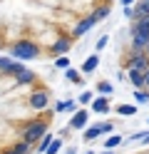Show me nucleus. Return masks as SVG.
I'll return each instance as SVG.
<instances>
[{
  "label": "nucleus",
  "instance_id": "13",
  "mask_svg": "<svg viewBox=\"0 0 149 154\" xmlns=\"http://www.w3.org/2000/svg\"><path fill=\"white\" fill-rule=\"evenodd\" d=\"M142 17H149V3H144V0L134 8V20H142Z\"/></svg>",
  "mask_w": 149,
  "mask_h": 154
},
{
  "label": "nucleus",
  "instance_id": "30",
  "mask_svg": "<svg viewBox=\"0 0 149 154\" xmlns=\"http://www.w3.org/2000/svg\"><path fill=\"white\" fill-rule=\"evenodd\" d=\"M55 109H57V112H65V109H67V102H57Z\"/></svg>",
  "mask_w": 149,
  "mask_h": 154
},
{
  "label": "nucleus",
  "instance_id": "26",
  "mask_svg": "<svg viewBox=\"0 0 149 154\" xmlns=\"http://www.w3.org/2000/svg\"><path fill=\"white\" fill-rule=\"evenodd\" d=\"M57 67H60V70H67V67H70V57H60V60H57Z\"/></svg>",
  "mask_w": 149,
  "mask_h": 154
},
{
  "label": "nucleus",
  "instance_id": "27",
  "mask_svg": "<svg viewBox=\"0 0 149 154\" xmlns=\"http://www.w3.org/2000/svg\"><path fill=\"white\" fill-rule=\"evenodd\" d=\"M95 47H97V50H104V47H107V35H104V37H99V42H97Z\"/></svg>",
  "mask_w": 149,
  "mask_h": 154
},
{
  "label": "nucleus",
  "instance_id": "18",
  "mask_svg": "<svg viewBox=\"0 0 149 154\" xmlns=\"http://www.w3.org/2000/svg\"><path fill=\"white\" fill-rule=\"evenodd\" d=\"M60 149H62V139H52V144L47 147V152H45V154H57Z\"/></svg>",
  "mask_w": 149,
  "mask_h": 154
},
{
  "label": "nucleus",
  "instance_id": "36",
  "mask_svg": "<svg viewBox=\"0 0 149 154\" xmlns=\"http://www.w3.org/2000/svg\"><path fill=\"white\" fill-rule=\"evenodd\" d=\"M104 154H112V152H109V149H107V152H104Z\"/></svg>",
  "mask_w": 149,
  "mask_h": 154
},
{
  "label": "nucleus",
  "instance_id": "4",
  "mask_svg": "<svg viewBox=\"0 0 149 154\" xmlns=\"http://www.w3.org/2000/svg\"><path fill=\"white\" fill-rule=\"evenodd\" d=\"M20 70H25V65H20V60H8V57H0V72H5V75H17Z\"/></svg>",
  "mask_w": 149,
  "mask_h": 154
},
{
  "label": "nucleus",
  "instance_id": "39",
  "mask_svg": "<svg viewBox=\"0 0 149 154\" xmlns=\"http://www.w3.org/2000/svg\"><path fill=\"white\" fill-rule=\"evenodd\" d=\"M87 154H92V152H87Z\"/></svg>",
  "mask_w": 149,
  "mask_h": 154
},
{
  "label": "nucleus",
  "instance_id": "15",
  "mask_svg": "<svg viewBox=\"0 0 149 154\" xmlns=\"http://www.w3.org/2000/svg\"><path fill=\"white\" fill-rule=\"evenodd\" d=\"M99 134H104L102 124H97V127H87V129H85V139H97Z\"/></svg>",
  "mask_w": 149,
  "mask_h": 154
},
{
  "label": "nucleus",
  "instance_id": "19",
  "mask_svg": "<svg viewBox=\"0 0 149 154\" xmlns=\"http://www.w3.org/2000/svg\"><path fill=\"white\" fill-rule=\"evenodd\" d=\"M134 112H137L134 104H122V107H119V114H124V117H132Z\"/></svg>",
  "mask_w": 149,
  "mask_h": 154
},
{
  "label": "nucleus",
  "instance_id": "14",
  "mask_svg": "<svg viewBox=\"0 0 149 154\" xmlns=\"http://www.w3.org/2000/svg\"><path fill=\"white\" fill-rule=\"evenodd\" d=\"M92 109L99 112V114H104V112H109V104H107L104 97H97V100H92Z\"/></svg>",
  "mask_w": 149,
  "mask_h": 154
},
{
  "label": "nucleus",
  "instance_id": "35",
  "mask_svg": "<svg viewBox=\"0 0 149 154\" xmlns=\"http://www.w3.org/2000/svg\"><path fill=\"white\" fill-rule=\"evenodd\" d=\"M67 154H75V149H67Z\"/></svg>",
  "mask_w": 149,
  "mask_h": 154
},
{
  "label": "nucleus",
  "instance_id": "8",
  "mask_svg": "<svg viewBox=\"0 0 149 154\" xmlns=\"http://www.w3.org/2000/svg\"><path fill=\"white\" fill-rule=\"evenodd\" d=\"M132 32H139V35H147V37H149V17L134 20V25H132Z\"/></svg>",
  "mask_w": 149,
  "mask_h": 154
},
{
  "label": "nucleus",
  "instance_id": "16",
  "mask_svg": "<svg viewBox=\"0 0 149 154\" xmlns=\"http://www.w3.org/2000/svg\"><path fill=\"white\" fill-rule=\"evenodd\" d=\"M119 144H122V137H119V134H112V137H107L104 149H114V147H119Z\"/></svg>",
  "mask_w": 149,
  "mask_h": 154
},
{
  "label": "nucleus",
  "instance_id": "10",
  "mask_svg": "<svg viewBox=\"0 0 149 154\" xmlns=\"http://www.w3.org/2000/svg\"><path fill=\"white\" fill-rule=\"evenodd\" d=\"M67 50H70V37H60V40L52 45V52L55 55H65Z\"/></svg>",
  "mask_w": 149,
  "mask_h": 154
},
{
  "label": "nucleus",
  "instance_id": "22",
  "mask_svg": "<svg viewBox=\"0 0 149 154\" xmlns=\"http://www.w3.org/2000/svg\"><path fill=\"white\" fill-rule=\"evenodd\" d=\"M92 15L97 17V23H99V20H102V17H107V15H109V5H104V8H99V10H97V13H92Z\"/></svg>",
  "mask_w": 149,
  "mask_h": 154
},
{
  "label": "nucleus",
  "instance_id": "11",
  "mask_svg": "<svg viewBox=\"0 0 149 154\" xmlns=\"http://www.w3.org/2000/svg\"><path fill=\"white\" fill-rule=\"evenodd\" d=\"M97 65H99V57H97V55H89L87 60H85V65H82V72H85V75L95 72V70H97Z\"/></svg>",
  "mask_w": 149,
  "mask_h": 154
},
{
  "label": "nucleus",
  "instance_id": "1",
  "mask_svg": "<svg viewBox=\"0 0 149 154\" xmlns=\"http://www.w3.org/2000/svg\"><path fill=\"white\" fill-rule=\"evenodd\" d=\"M10 52H13V57H17V60H35V57L40 55L37 45L35 42H27V40L15 42L13 47H10Z\"/></svg>",
  "mask_w": 149,
  "mask_h": 154
},
{
  "label": "nucleus",
  "instance_id": "21",
  "mask_svg": "<svg viewBox=\"0 0 149 154\" xmlns=\"http://www.w3.org/2000/svg\"><path fill=\"white\" fill-rule=\"evenodd\" d=\"M65 75H67V80H70V82H79V72H77V70H72V67H67Z\"/></svg>",
  "mask_w": 149,
  "mask_h": 154
},
{
  "label": "nucleus",
  "instance_id": "7",
  "mask_svg": "<svg viewBox=\"0 0 149 154\" xmlns=\"http://www.w3.org/2000/svg\"><path fill=\"white\" fill-rule=\"evenodd\" d=\"M30 107H35V109H45L47 107V92H33V97H30Z\"/></svg>",
  "mask_w": 149,
  "mask_h": 154
},
{
  "label": "nucleus",
  "instance_id": "5",
  "mask_svg": "<svg viewBox=\"0 0 149 154\" xmlns=\"http://www.w3.org/2000/svg\"><path fill=\"white\" fill-rule=\"evenodd\" d=\"M95 23H97V17H95V15H89V17H85V20H79L77 27L72 30V37H82L85 32L92 30V25H95Z\"/></svg>",
  "mask_w": 149,
  "mask_h": 154
},
{
  "label": "nucleus",
  "instance_id": "38",
  "mask_svg": "<svg viewBox=\"0 0 149 154\" xmlns=\"http://www.w3.org/2000/svg\"><path fill=\"white\" fill-rule=\"evenodd\" d=\"M144 3H149V0H144Z\"/></svg>",
  "mask_w": 149,
  "mask_h": 154
},
{
  "label": "nucleus",
  "instance_id": "6",
  "mask_svg": "<svg viewBox=\"0 0 149 154\" xmlns=\"http://www.w3.org/2000/svg\"><path fill=\"white\" fill-rule=\"evenodd\" d=\"M70 127L72 129H85L87 127V109H77L70 119Z\"/></svg>",
  "mask_w": 149,
  "mask_h": 154
},
{
  "label": "nucleus",
  "instance_id": "20",
  "mask_svg": "<svg viewBox=\"0 0 149 154\" xmlns=\"http://www.w3.org/2000/svg\"><path fill=\"white\" fill-rule=\"evenodd\" d=\"M13 149H15V152H20V154H27V152H30V142H25V139H23V142H17Z\"/></svg>",
  "mask_w": 149,
  "mask_h": 154
},
{
  "label": "nucleus",
  "instance_id": "29",
  "mask_svg": "<svg viewBox=\"0 0 149 154\" xmlns=\"http://www.w3.org/2000/svg\"><path fill=\"white\" fill-rule=\"evenodd\" d=\"M75 104H77L75 100H67V112H77V107H75Z\"/></svg>",
  "mask_w": 149,
  "mask_h": 154
},
{
  "label": "nucleus",
  "instance_id": "25",
  "mask_svg": "<svg viewBox=\"0 0 149 154\" xmlns=\"http://www.w3.org/2000/svg\"><path fill=\"white\" fill-rule=\"evenodd\" d=\"M134 97H137V102H147V100H149V92H144V90H137V94H134Z\"/></svg>",
  "mask_w": 149,
  "mask_h": 154
},
{
  "label": "nucleus",
  "instance_id": "31",
  "mask_svg": "<svg viewBox=\"0 0 149 154\" xmlns=\"http://www.w3.org/2000/svg\"><path fill=\"white\" fill-rule=\"evenodd\" d=\"M142 142H144V144H149V134H144V137H142Z\"/></svg>",
  "mask_w": 149,
  "mask_h": 154
},
{
  "label": "nucleus",
  "instance_id": "28",
  "mask_svg": "<svg viewBox=\"0 0 149 154\" xmlns=\"http://www.w3.org/2000/svg\"><path fill=\"white\" fill-rule=\"evenodd\" d=\"M124 17H134V8H129V5H124Z\"/></svg>",
  "mask_w": 149,
  "mask_h": 154
},
{
  "label": "nucleus",
  "instance_id": "32",
  "mask_svg": "<svg viewBox=\"0 0 149 154\" xmlns=\"http://www.w3.org/2000/svg\"><path fill=\"white\" fill-rule=\"evenodd\" d=\"M3 154H20V152H15V149H8V152H3Z\"/></svg>",
  "mask_w": 149,
  "mask_h": 154
},
{
  "label": "nucleus",
  "instance_id": "2",
  "mask_svg": "<svg viewBox=\"0 0 149 154\" xmlns=\"http://www.w3.org/2000/svg\"><path fill=\"white\" fill-rule=\"evenodd\" d=\"M45 134H47V122H45V119H33V122L23 129V139L33 144V142H37V139H42Z\"/></svg>",
  "mask_w": 149,
  "mask_h": 154
},
{
  "label": "nucleus",
  "instance_id": "24",
  "mask_svg": "<svg viewBox=\"0 0 149 154\" xmlns=\"http://www.w3.org/2000/svg\"><path fill=\"white\" fill-rule=\"evenodd\" d=\"M77 102H79V104H89V102H92V92H82Z\"/></svg>",
  "mask_w": 149,
  "mask_h": 154
},
{
  "label": "nucleus",
  "instance_id": "37",
  "mask_svg": "<svg viewBox=\"0 0 149 154\" xmlns=\"http://www.w3.org/2000/svg\"><path fill=\"white\" fill-rule=\"evenodd\" d=\"M147 55H149V47H147Z\"/></svg>",
  "mask_w": 149,
  "mask_h": 154
},
{
  "label": "nucleus",
  "instance_id": "17",
  "mask_svg": "<svg viewBox=\"0 0 149 154\" xmlns=\"http://www.w3.org/2000/svg\"><path fill=\"white\" fill-rule=\"evenodd\" d=\"M52 144V134H45L42 139H40V147H37V152H47V147Z\"/></svg>",
  "mask_w": 149,
  "mask_h": 154
},
{
  "label": "nucleus",
  "instance_id": "34",
  "mask_svg": "<svg viewBox=\"0 0 149 154\" xmlns=\"http://www.w3.org/2000/svg\"><path fill=\"white\" fill-rule=\"evenodd\" d=\"M144 77H147V85H149V70H147V75H144Z\"/></svg>",
  "mask_w": 149,
  "mask_h": 154
},
{
  "label": "nucleus",
  "instance_id": "3",
  "mask_svg": "<svg viewBox=\"0 0 149 154\" xmlns=\"http://www.w3.org/2000/svg\"><path fill=\"white\" fill-rule=\"evenodd\" d=\"M129 70H139V72H147L149 70V55L147 52H132L129 57Z\"/></svg>",
  "mask_w": 149,
  "mask_h": 154
},
{
  "label": "nucleus",
  "instance_id": "33",
  "mask_svg": "<svg viewBox=\"0 0 149 154\" xmlns=\"http://www.w3.org/2000/svg\"><path fill=\"white\" fill-rule=\"evenodd\" d=\"M134 3V0H122V5H132Z\"/></svg>",
  "mask_w": 149,
  "mask_h": 154
},
{
  "label": "nucleus",
  "instance_id": "12",
  "mask_svg": "<svg viewBox=\"0 0 149 154\" xmlns=\"http://www.w3.org/2000/svg\"><path fill=\"white\" fill-rule=\"evenodd\" d=\"M15 80H17V85H30V82L35 80V75L30 72V70H20V72L15 75Z\"/></svg>",
  "mask_w": 149,
  "mask_h": 154
},
{
  "label": "nucleus",
  "instance_id": "9",
  "mask_svg": "<svg viewBox=\"0 0 149 154\" xmlns=\"http://www.w3.org/2000/svg\"><path fill=\"white\" fill-rule=\"evenodd\" d=\"M147 72H139V70H129V80L134 82V87H144L147 85Z\"/></svg>",
  "mask_w": 149,
  "mask_h": 154
},
{
  "label": "nucleus",
  "instance_id": "23",
  "mask_svg": "<svg viewBox=\"0 0 149 154\" xmlns=\"http://www.w3.org/2000/svg\"><path fill=\"white\" fill-rule=\"evenodd\" d=\"M97 90L102 92V94H112V85H109V82H99V85H97Z\"/></svg>",
  "mask_w": 149,
  "mask_h": 154
}]
</instances>
